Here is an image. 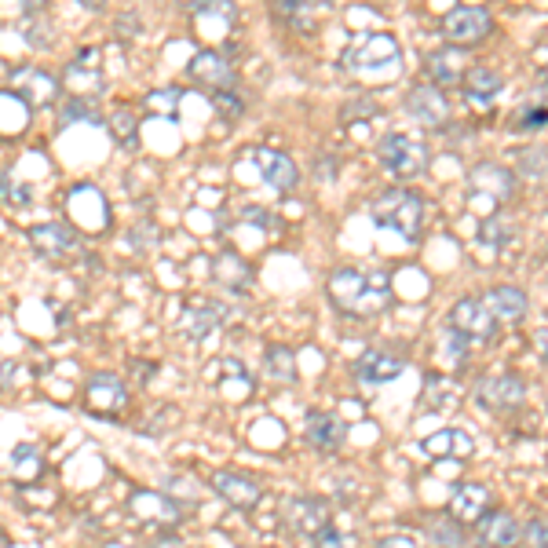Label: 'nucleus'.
Wrapping results in <instances>:
<instances>
[{
    "label": "nucleus",
    "mask_w": 548,
    "mask_h": 548,
    "mask_svg": "<svg viewBox=\"0 0 548 548\" xmlns=\"http://www.w3.org/2000/svg\"><path fill=\"white\" fill-rule=\"evenodd\" d=\"M212 490L238 512H253L260 505V497H264V486L256 483L253 475L242 472H216L212 475Z\"/></svg>",
    "instance_id": "1a4fd4ad"
},
{
    "label": "nucleus",
    "mask_w": 548,
    "mask_h": 548,
    "mask_svg": "<svg viewBox=\"0 0 548 548\" xmlns=\"http://www.w3.org/2000/svg\"><path fill=\"white\" fill-rule=\"evenodd\" d=\"M377 158L395 180H413V176H421L424 165H428V150H424V143H417V139L395 132V136L380 139Z\"/></svg>",
    "instance_id": "20e7f679"
},
{
    "label": "nucleus",
    "mask_w": 548,
    "mask_h": 548,
    "mask_svg": "<svg viewBox=\"0 0 548 548\" xmlns=\"http://www.w3.org/2000/svg\"><path fill=\"white\" fill-rule=\"evenodd\" d=\"M183 8H190V11H205V4H209V0H180Z\"/></svg>",
    "instance_id": "a18cd8bd"
},
{
    "label": "nucleus",
    "mask_w": 548,
    "mask_h": 548,
    "mask_svg": "<svg viewBox=\"0 0 548 548\" xmlns=\"http://www.w3.org/2000/svg\"><path fill=\"white\" fill-rule=\"evenodd\" d=\"M538 351H541V359L548 362V326H545V329H541V333H538Z\"/></svg>",
    "instance_id": "37998d69"
},
{
    "label": "nucleus",
    "mask_w": 548,
    "mask_h": 548,
    "mask_svg": "<svg viewBox=\"0 0 548 548\" xmlns=\"http://www.w3.org/2000/svg\"><path fill=\"white\" fill-rule=\"evenodd\" d=\"M424 454L428 457H472V439L457 428H446V432H435L424 439Z\"/></svg>",
    "instance_id": "b1692460"
},
{
    "label": "nucleus",
    "mask_w": 548,
    "mask_h": 548,
    "mask_svg": "<svg viewBox=\"0 0 548 548\" xmlns=\"http://www.w3.org/2000/svg\"><path fill=\"white\" fill-rule=\"evenodd\" d=\"M450 326L475 344H490L497 337V318L490 315V307L483 300H472V296H464L450 307Z\"/></svg>",
    "instance_id": "39448f33"
},
{
    "label": "nucleus",
    "mask_w": 548,
    "mask_h": 548,
    "mask_svg": "<svg viewBox=\"0 0 548 548\" xmlns=\"http://www.w3.org/2000/svg\"><path fill=\"white\" fill-rule=\"evenodd\" d=\"M190 77H194L198 85H205V88H216V92L234 88V70L223 63V55H216V52H198L194 55V59H190Z\"/></svg>",
    "instance_id": "f3484780"
},
{
    "label": "nucleus",
    "mask_w": 548,
    "mask_h": 548,
    "mask_svg": "<svg viewBox=\"0 0 548 548\" xmlns=\"http://www.w3.org/2000/svg\"><path fill=\"white\" fill-rule=\"evenodd\" d=\"M44 4H48V0H22V8L30 11V15H37V11H44Z\"/></svg>",
    "instance_id": "c03bdc74"
},
{
    "label": "nucleus",
    "mask_w": 548,
    "mask_h": 548,
    "mask_svg": "<svg viewBox=\"0 0 548 548\" xmlns=\"http://www.w3.org/2000/svg\"><path fill=\"white\" fill-rule=\"evenodd\" d=\"M494 30V19L486 8H454L443 19L446 41H454V48H468V44H479L483 37H490Z\"/></svg>",
    "instance_id": "423d86ee"
},
{
    "label": "nucleus",
    "mask_w": 548,
    "mask_h": 548,
    "mask_svg": "<svg viewBox=\"0 0 548 548\" xmlns=\"http://www.w3.org/2000/svg\"><path fill=\"white\" fill-rule=\"evenodd\" d=\"M483 304L490 307V315L501 318V322H519L527 315V293L516 289V285H497L483 296Z\"/></svg>",
    "instance_id": "aec40b11"
},
{
    "label": "nucleus",
    "mask_w": 548,
    "mask_h": 548,
    "mask_svg": "<svg viewBox=\"0 0 548 548\" xmlns=\"http://www.w3.org/2000/svg\"><path fill=\"white\" fill-rule=\"evenodd\" d=\"M464 74H468V66H464V48H439V52L428 55V77H432L435 85H464Z\"/></svg>",
    "instance_id": "a211bd4d"
},
{
    "label": "nucleus",
    "mask_w": 548,
    "mask_h": 548,
    "mask_svg": "<svg viewBox=\"0 0 548 548\" xmlns=\"http://www.w3.org/2000/svg\"><path fill=\"white\" fill-rule=\"evenodd\" d=\"M464 88H468V95H472L475 103H490L505 88V77H501V70H490V66H472L464 74Z\"/></svg>",
    "instance_id": "393cba45"
},
{
    "label": "nucleus",
    "mask_w": 548,
    "mask_h": 548,
    "mask_svg": "<svg viewBox=\"0 0 548 548\" xmlns=\"http://www.w3.org/2000/svg\"><path fill=\"white\" fill-rule=\"evenodd\" d=\"M136 125H139L136 114H132V110H125V106L110 114V136H114L117 143H125V147H132V143H136Z\"/></svg>",
    "instance_id": "473e14b6"
},
{
    "label": "nucleus",
    "mask_w": 548,
    "mask_h": 548,
    "mask_svg": "<svg viewBox=\"0 0 548 548\" xmlns=\"http://www.w3.org/2000/svg\"><path fill=\"white\" fill-rule=\"evenodd\" d=\"M110 548H139V545H132V541H114Z\"/></svg>",
    "instance_id": "8fccbe9b"
},
{
    "label": "nucleus",
    "mask_w": 548,
    "mask_h": 548,
    "mask_svg": "<svg viewBox=\"0 0 548 548\" xmlns=\"http://www.w3.org/2000/svg\"><path fill=\"white\" fill-rule=\"evenodd\" d=\"M406 110H410V117H417V121L428 128H443L446 121H450V103H446L443 92L432 85L413 88L410 99H406Z\"/></svg>",
    "instance_id": "f8f14e48"
},
{
    "label": "nucleus",
    "mask_w": 548,
    "mask_h": 548,
    "mask_svg": "<svg viewBox=\"0 0 548 548\" xmlns=\"http://www.w3.org/2000/svg\"><path fill=\"white\" fill-rule=\"evenodd\" d=\"M150 110H176V106H180V88H169V92H154L150 95Z\"/></svg>",
    "instance_id": "ea45409f"
},
{
    "label": "nucleus",
    "mask_w": 548,
    "mask_h": 548,
    "mask_svg": "<svg viewBox=\"0 0 548 548\" xmlns=\"http://www.w3.org/2000/svg\"><path fill=\"white\" fill-rule=\"evenodd\" d=\"M421 220H424L421 198L406 187H391L373 201V223H377L380 231H395L413 242L417 231H421Z\"/></svg>",
    "instance_id": "7ed1b4c3"
},
{
    "label": "nucleus",
    "mask_w": 548,
    "mask_h": 548,
    "mask_svg": "<svg viewBox=\"0 0 548 548\" xmlns=\"http://www.w3.org/2000/svg\"><path fill=\"white\" fill-rule=\"evenodd\" d=\"M402 373H406V362L399 355H388V351H366L359 359L362 384H388V380L402 377Z\"/></svg>",
    "instance_id": "412c9836"
},
{
    "label": "nucleus",
    "mask_w": 548,
    "mask_h": 548,
    "mask_svg": "<svg viewBox=\"0 0 548 548\" xmlns=\"http://www.w3.org/2000/svg\"><path fill=\"white\" fill-rule=\"evenodd\" d=\"M253 165H256V172L267 180V187L282 190V194H289V190L296 187V180H300V172H296L293 158H285L282 150L256 147L253 150Z\"/></svg>",
    "instance_id": "9d476101"
},
{
    "label": "nucleus",
    "mask_w": 548,
    "mask_h": 548,
    "mask_svg": "<svg viewBox=\"0 0 548 548\" xmlns=\"http://www.w3.org/2000/svg\"><path fill=\"white\" fill-rule=\"evenodd\" d=\"M472 187L483 190V194H490V198H497V201H508L512 198V190H516V176L508 169H501V165H479V169L472 172Z\"/></svg>",
    "instance_id": "5701e85b"
},
{
    "label": "nucleus",
    "mask_w": 548,
    "mask_h": 548,
    "mask_svg": "<svg viewBox=\"0 0 548 548\" xmlns=\"http://www.w3.org/2000/svg\"><path fill=\"white\" fill-rule=\"evenodd\" d=\"M523 541L530 548H548V523L545 519H530L527 530H523Z\"/></svg>",
    "instance_id": "58836bf2"
},
{
    "label": "nucleus",
    "mask_w": 548,
    "mask_h": 548,
    "mask_svg": "<svg viewBox=\"0 0 548 548\" xmlns=\"http://www.w3.org/2000/svg\"><path fill=\"white\" fill-rule=\"evenodd\" d=\"M304 435L318 454H337L340 446H344V439H348V424L340 421V417H333V413H311Z\"/></svg>",
    "instance_id": "ddd939ff"
},
{
    "label": "nucleus",
    "mask_w": 548,
    "mask_h": 548,
    "mask_svg": "<svg viewBox=\"0 0 548 548\" xmlns=\"http://www.w3.org/2000/svg\"><path fill=\"white\" fill-rule=\"evenodd\" d=\"M527 399V388H523V380L512 377V373H501V377H490L479 384V402H483L486 410H519Z\"/></svg>",
    "instance_id": "9b49d317"
},
{
    "label": "nucleus",
    "mask_w": 548,
    "mask_h": 548,
    "mask_svg": "<svg viewBox=\"0 0 548 548\" xmlns=\"http://www.w3.org/2000/svg\"><path fill=\"white\" fill-rule=\"evenodd\" d=\"M490 512V490L483 483H461L450 497V516L457 523H479Z\"/></svg>",
    "instance_id": "2eb2a0df"
},
{
    "label": "nucleus",
    "mask_w": 548,
    "mask_h": 548,
    "mask_svg": "<svg viewBox=\"0 0 548 548\" xmlns=\"http://www.w3.org/2000/svg\"><path fill=\"white\" fill-rule=\"evenodd\" d=\"M282 516H285V527L293 530V534L311 541L329 527V505L322 497H293V501L282 508Z\"/></svg>",
    "instance_id": "0eeeda50"
},
{
    "label": "nucleus",
    "mask_w": 548,
    "mask_h": 548,
    "mask_svg": "<svg viewBox=\"0 0 548 548\" xmlns=\"http://www.w3.org/2000/svg\"><path fill=\"white\" fill-rule=\"evenodd\" d=\"M66 85L74 88L81 99H88V95H95L103 88V74L92 70V66H81V59H77V63L66 66Z\"/></svg>",
    "instance_id": "7c9ffc66"
},
{
    "label": "nucleus",
    "mask_w": 548,
    "mask_h": 548,
    "mask_svg": "<svg viewBox=\"0 0 548 548\" xmlns=\"http://www.w3.org/2000/svg\"><path fill=\"white\" fill-rule=\"evenodd\" d=\"M205 11H212V15H216L220 22H227V26L234 22V0H209Z\"/></svg>",
    "instance_id": "a19ab883"
},
{
    "label": "nucleus",
    "mask_w": 548,
    "mask_h": 548,
    "mask_svg": "<svg viewBox=\"0 0 548 548\" xmlns=\"http://www.w3.org/2000/svg\"><path fill=\"white\" fill-rule=\"evenodd\" d=\"M508 234H512V223L501 220V216H490V220H483V227H479V242L501 249V245L508 242Z\"/></svg>",
    "instance_id": "72a5a7b5"
},
{
    "label": "nucleus",
    "mask_w": 548,
    "mask_h": 548,
    "mask_svg": "<svg viewBox=\"0 0 548 548\" xmlns=\"http://www.w3.org/2000/svg\"><path fill=\"white\" fill-rule=\"evenodd\" d=\"M264 373L278 384H293L296 380V355L285 344H271L264 355Z\"/></svg>",
    "instance_id": "bb28decb"
},
{
    "label": "nucleus",
    "mask_w": 548,
    "mask_h": 548,
    "mask_svg": "<svg viewBox=\"0 0 548 548\" xmlns=\"http://www.w3.org/2000/svg\"><path fill=\"white\" fill-rule=\"evenodd\" d=\"M30 121V106L15 92H0V136H15Z\"/></svg>",
    "instance_id": "a878e982"
},
{
    "label": "nucleus",
    "mask_w": 548,
    "mask_h": 548,
    "mask_svg": "<svg viewBox=\"0 0 548 548\" xmlns=\"http://www.w3.org/2000/svg\"><path fill=\"white\" fill-rule=\"evenodd\" d=\"M128 402V391L125 384L110 373H99V377L88 380V406L99 413H117L121 406Z\"/></svg>",
    "instance_id": "6ab92c4d"
},
{
    "label": "nucleus",
    "mask_w": 548,
    "mask_h": 548,
    "mask_svg": "<svg viewBox=\"0 0 548 548\" xmlns=\"http://www.w3.org/2000/svg\"><path fill=\"white\" fill-rule=\"evenodd\" d=\"M304 4H311V8H326V4H333V0H304Z\"/></svg>",
    "instance_id": "09e8293b"
},
{
    "label": "nucleus",
    "mask_w": 548,
    "mask_h": 548,
    "mask_svg": "<svg viewBox=\"0 0 548 548\" xmlns=\"http://www.w3.org/2000/svg\"><path fill=\"white\" fill-rule=\"evenodd\" d=\"M315 548H359V538H351V534H340V530L326 527L315 538Z\"/></svg>",
    "instance_id": "4c0bfd02"
},
{
    "label": "nucleus",
    "mask_w": 548,
    "mask_h": 548,
    "mask_svg": "<svg viewBox=\"0 0 548 548\" xmlns=\"http://www.w3.org/2000/svg\"><path fill=\"white\" fill-rule=\"evenodd\" d=\"M340 66L355 77H380V81H391V77L402 70V48L391 33H359V37L348 44V52H344Z\"/></svg>",
    "instance_id": "f03ea898"
},
{
    "label": "nucleus",
    "mask_w": 548,
    "mask_h": 548,
    "mask_svg": "<svg viewBox=\"0 0 548 548\" xmlns=\"http://www.w3.org/2000/svg\"><path fill=\"white\" fill-rule=\"evenodd\" d=\"M0 198L15 205V209H22V205H30V190H26V183H15L11 176L0 172Z\"/></svg>",
    "instance_id": "e433bc0d"
},
{
    "label": "nucleus",
    "mask_w": 548,
    "mask_h": 548,
    "mask_svg": "<svg viewBox=\"0 0 548 548\" xmlns=\"http://www.w3.org/2000/svg\"><path fill=\"white\" fill-rule=\"evenodd\" d=\"M30 245L37 249L41 256H52V260H63V256L74 253V231L66 223H37L30 227Z\"/></svg>",
    "instance_id": "dca6fc26"
},
{
    "label": "nucleus",
    "mask_w": 548,
    "mask_h": 548,
    "mask_svg": "<svg viewBox=\"0 0 548 548\" xmlns=\"http://www.w3.org/2000/svg\"><path fill=\"white\" fill-rule=\"evenodd\" d=\"M216 278H220L227 289H249V264H245L238 253H223L216 256Z\"/></svg>",
    "instance_id": "cd10ccee"
},
{
    "label": "nucleus",
    "mask_w": 548,
    "mask_h": 548,
    "mask_svg": "<svg viewBox=\"0 0 548 548\" xmlns=\"http://www.w3.org/2000/svg\"><path fill=\"white\" fill-rule=\"evenodd\" d=\"M223 318H227V311H223L220 304L198 300V304H190L187 311H183V333H187L190 340H205L212 329L220 326Z\"/></svg>",
    "instance_id": "4be33fe9"
},
{
    "label": "nucleus",
    "mask_w": 548,
    "mask_h": 548,
    "mask_svg": "<svg viewBox=\"0 0 548 548\" xmlns=\"http://www.w3.org/2000/svg\"><path fill=\"white\" fill-rule=\"evenodd\" d=\"M274 8H278V15H282V19L300 33H311L318 26L315 8L304 4V0H274Z\"/></svg>",
    "instance_id": "c85d7f7f"
},
{
    "label": "nucleus",
    "mask_w": 548,
    "mask_h": 548,
    "mask_svg": "<svg viewBox=\"0 0 548 548\" xmlns=\"http://www.w3.org/2000/svg\"><path fill=\"white\" fill-rule=\"evenodd\" d=\"M479 541H483L486 548H519V541H523V527L516 523V516L512 512H486L483 519H479Z\"/></svg>",
    "instance_id": "4468645a"
},
{
    "label": "nucleus",
    "mask_w": 548,
    "mask_h": 548,
    "mask_svg": "<svg viewBox=\"0 0 548 548\" xmlns=\"http://www.w3.org/2000/svg\"><path fill=\"white\" fill-rule=\"evenodd\" d=\"M11 92L26 106H52L59 99V77L41 70V66H22L11 74Z\"/></svg>",
    "instance_id": "6e6552de"
},
{
    "label": "nucleus",
    "mask_w": 548,
    "mask_h": 548,
    "mask_svg": "<svg viewBox=\"0 0 548 548\" xmlns=\"http://www.w3.org/2000/svg\"><path fill=\"white\" fill-rule=\"evenodd\" d=\"M512 128L516 132H541V128H548V106L541 103L538 95H530L523 110H516V117H512Z\"/></svg>",
    "instance_id": "c756f323"
},
{
    "label": "nucleus",
    "mask_w": 548,
    "mask_h": 548,
    "mask_svg": "<svg viewBox=\"0 0 548 548\" xmlns=\"http://www.w3.org/2000/svg\"><path fill=\"white\" fill-rule=\"evenodd\" d=\"M329 300L337 311L351 318H373L391 304V278L384 271H359V267H340L329 274Z\"/></svg>",
    "instance_id": "f257e3e1"
},
{
    "label": "nucleus",
    "mask_w": 548,
    "mask_h": 548,
    "mask_svg": "<svg viewBox=\"0 0 548 548\" xmlns=\"http://www.w3.org/2000/svg\"><path fill=\"white\" fill-rule=\"evenodd\" d=\"M377 548H421L413 538H406V534H391V538H380Z\"/></svg>",
    "instance_id": "79ce46f5"
},
{
    "label": "nucleus",
    "mask_w": 548,
    "mask_h": 548,
    "mask_svg": "<svg viewBox=\"0 0 548 548\" xmlns=\"http://www.w3.org/2000/svg\"><path fill=\"white\" fill-rule=\"evenodd\" d=\"M435 351H439V359H443L446 366H464V355H468V337L457 333L454 326H446L443 333H439Z\"/></svg>",
    "instance_id": "2f4dec72"
},
{
    "label": "nucleus",
    "mask_w": 548,
    "mask_h": 548,
    "mask_svg": "<svg viewBox=\"0 0 548 548\" xmlns=\"http://www.w3.org/2000/svg\"><path fill=\"white\" fill-rule=\"evenodd\" d=\"M428 527H432L435 541H439V545H443V548H461V545H464L461 523H457L454 516H450V523H443V519H432Z\"/></svg>",
    "instance_id": "f704fd0d"
},
{
    "label": "nucleus",
    "mask_w": 548,
    "mask_h": 548,
    "mask_svg": "<svg viewBox=\"0 0 548 548\" xmlns=\"http://www.w3.org/2000/svg\"><path fill=\"white\" fill-rule=\"evenodd\" d=\"M212 106H216V110H220L223 117H242L245 114V103H242V95L238 92H231V88H223V92H216L212 95Z\"/></svg>",
    "instance_id": "c9c22d12"
},
{
    "label": "nucleus",
    "mask_w": 548,
    "mask_h": 548,
    "mask_svg": "<svg viewBox=\"0 0 548 548\" xmlns=\"http://www.w3.org/2000/svg\"><path fill=\"white\" fill-rule=\"evenodd\" d=\"M81 4H85L88 11H103L106 8V0H81Z\"/></svg>",
    "instance_id": "49530a36"
},
{
    "label": "nucleus",
    "mask_w": 548,
    "mask_h": 548,
    "mask_svg": "<svg viewBox=\"0 0 548 548\" xmlns=\"http://www.w3.org/2000/svg\"><path fill=\"white\" fill-rule=\"evenodd\" d=\"M158 548H183V545H180V538H161Z\"/></svg>",
    "instance_id": "de8ad7c7"
}]
</instances>
